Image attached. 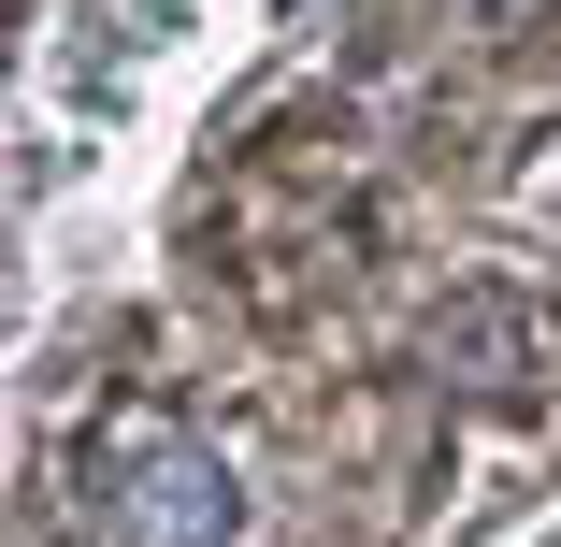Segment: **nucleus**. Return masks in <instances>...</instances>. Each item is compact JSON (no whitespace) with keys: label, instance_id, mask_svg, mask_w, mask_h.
Listing matches in <instances>:
<instances>
[{"label":"nucleus","instance_id":"f03ea898","mask_svg":"<svg viewBox=\"0 0 561 547\" xmlns=\"http://www.w3.org/2000/svg\"><path fill=\"white\" fill-rule=\"evenodd\" d=\"M245 518H260L245 461L202 447V432H130L87 476V533L101 547H245Z\"/></svg>","mask_w":561,"mask_h":547},{"label":"nucleus","instance_id":"20e7f679","mask_svg":"<svg viewBox=\"0 0 561 547\" xmlns=\"http://www.w3.org/2000/svg\"><path fill=\"white\" fill-rule=\"evenodd\" d=\"M518 202H533V216H547V231H561V159H547V173H533V187H518Z\"/></svg>","mask_w":561,"mask_h":547},{"label":"nucleus","instance_id":"39448f33","mask_svg":"<svg viewBox=\"0 0 561 547\" xmlns=\"http://www.w3.org/2000/svg\"><path fill=\"white\" fill-rule=\"evenodd\" d=\"M518 547H561V518H547V533H518Z\"/></svg>","mask_w":561,"mask_h":547},{"label":"nucleus","instance_id":"f257e3e1","mask_svg":"<svg viewBox=\"0 0 561 547\" xmlns=\"http://www.w3.org/2000/svg\"><path fill=\"white\" fill-rule=\"evenodd\" d=\"M245 0H58V30L30 58V116H15V216L58 202V159L72 145H116L145 130V101L231 30Z\"/></svg>","mask_w":561,"mask_h":547},{"label":"nucleus","instance_id":"7ed1b4c3","mask_svg":"<svg viewBox=\"0 0 561 547\" xmlns=\"http://www.w3.org/2000/svg\"><path fill=\"white\" fill-rule=\"evenodd\" d=\"M432 361H461L476 389H518V361H533V317H518V303H461V317H432Z\"/></svg>","mask_w":561,"mask_h":547}]
</instances>
